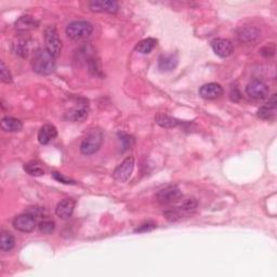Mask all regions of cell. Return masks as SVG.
Here are the masks:
<instances>
[{
    "label": "cell",
    "mask_w": 277,
    "mask_h": 277,
    "mask_svg": "<svg viewBox=\"0 0 277 277\" xmlns=\"http://www.w3.org/2000/svg\"><path fill=\"white\" fill-rule=\"evenodd\" d=\"M45 43L46 49L51 56L58 58L62 51V40H61L59 33L55 26H48L45 30Z\"/></svg>",
    "instance_id": "5"
},
{
    "label": "cell",
    "mask_w": 277,
    "mask_h": 277,
    "mask_svg": "<svg viewBox=\"0 0 277 277\" xmlns=\"http://www.w3.org/2000/svg\"><path fill=\"white\" fill-rule=\"evenodd\" d=\"M89 9L92 12L98 13H111L115 15L119 10V5L117 2H113V0H93V2L88 3Z\"/></svg>",
    "instance_id": "10"
},
{
    "label": "cell",
    "mask_w": 277,
    "mask_h": 277,
    "mask_svg": "<svg viewBox=\"0 0 277 277\" xmlns=\"http://www.w3.org/2000/svg\"><path fill=\"white\" fill-rule=\"evenodd\" d=\"M66 35L73 40H83L89 37L93 32V26L86 21H75L67 25Z\"/></svg>",
    "instance_id": "4"
},
{
    "label": "cell",
    "mask_w": 277,
    "mask_h": 277,
    "mask_svg": "<svg viewBox=\"0 0 277 277\" xmlns=\"http://www.w3.org/2000/svg\"><path fill=\"white\" fill-rule=\"evenodd\" d=\"M74 209H75V200L72 198H65L58 204L56 213L59 218L66 220L72 217Z\"/></svg>",
    "instance_id": "15"
},
{
    "label": "cell",
    "mask_w": 277,
    "mask_h": 277,
    "mask_svg": "<svg viewBox=\"0 0 277 277\" xmlns=\"http://www.w3.org/2000/svg\"><path fill=\"white\" fill-rule=\"evenodd\" d=\"M157 225L153 222H145L143 224H141L138 228H136V233H145V232H150L153 231V229L156 227Z\"/></svg>",
    "instance_id": "28"
},
{
    "label": "cell",
    "mask_w": 277,
    "mask_h": 277,
    "mask_svg": "<svg viewBox=\"0 0 277 277\" xmlns=\"http://www.w3.org/2000/svg\"><path fill=\"white\" fill-rule=\"evenodd\" d=\"M58 136L57 128L51 124H46L38 131V141L40 144L47 145L49 144L52 140H55Z\"/></svg>",
    "instance_id": "16"
},
{
    "label": "cell",
    "mask_w": 277,
    "mask_h": 277,
    "mask_svg": "<svg viewBox=\"0 0 277 277\" xmlns=\"http://www.w3.org/2000/svg\"><path fill=\"white\" fill-rule=\"evenodd\" d=\"M89 116V109L86 105H80L65 113L64 118L72 123H83Z\"/></svg>",
    "instance_id": "13"
},
{
    "label": "cell",
    "mask_w": 277,
    "mask_h": 277,
    "mask_svg": "<svg viewBox=\"0 0 277 277\" xmlns=\"http://www.w3.org/2000/svg\"><path fill=\"white\" fill-rule=\"evenodd\" d=\"M0 125H2L3 130L7 132H19L23 129L22 121L15 117H4Z\"/></svg>",
    "instance_id": "19"
},
{
    "label": "cell",
    "mask_w": 277,
    "mask_h": 277,
    "mask_svg": "<svg viewBox=\"0 0 277 277\" xmlns=\"http://www.w3.org/2000/svg\"><path fill=\"white\" fill-rule=\"evenodd\" d=\"M53 178H55L57 181L61 182V183H64V184H75V182L70 180V179H66L65 177H63L62 174L59 173V172H53L52 173Z\"/></svg>",
    "instance_id": "29"
},
{
    "label": "cell",
    "mask_w": 277,
    "mask_h": 277,
    "mask_svg": "<svg viewBox=\"0 0 277 277\" xmlns=\"http://www.w3.org/2000/svg\"><path fill=\"white\" fill-rule=\"evenodd\" d=\"M246 92L251 99L263 100L268 96L269 89L267 85L265 83H263L262 80L254 79L247 85Z\"/></svg>",
    "instance_id": "8"
},
{
    "label": "cell",
    "mask_w": 277,
    "mask_h": 277,
    "mask_svg": "<svg viewBox=\"0 0 277 277\" xmlns=\"http://www.w3.org/2000/svg\"><path fill=\"white\" fill-rule=\"evenodd\" d=\"M134 169V158L133 157H127L123 163H121L113 172V178L120 183H125L128 179L130 178V175Z\"/></svg>",
    "instance_id": "9"
},
{
    "label": "cell",
    "mask_w": 277,
    "mask_h": 277,
    "mask_svg": "<svg viewBox=\"0 0 277 277\" xmlns=\"http://www.w3.org/2000/svg\"><path fill=\"white\" fill-rule=\"evenodd\" d=\"M32 44L33 42L30 39H26V38L18 39L12 45V51L15 52V55L25 59L29 57L30 52L32 50Z\"/></svg>",
    "instance_id": "17"
},
{
    "label": "cell",
    "mask_w": 277,
    "mask_h": 277,
    "mask_svg": "<svg viewBox=\"0 0 277 277\" xmlns=\"http://www.w3.org/2000/svg\"><path fill=\"white\" fill-rule=\"evenodd\" d=\"M32 65L34 72L39 75H50L56 71V58L51 56L47 49H37L34 52Z\"/></svg>",
    "instance_id": "1"
},
{
    "label": "cell",
    "mask_w": 277,
    "mask_h": 277,
    "mask_svg": "<svg viewBox=\"0 0 277 277\" xmlns=\"http://www.w3.org/2000/svg\"><path fill=\"white\" fill-rule=\"evenodd\" d=\"M38 25H39L38 21H36L33 17L23 16L16 22V29L18 32L25 33V32H30L37 29Z\"/></svg>",
    "instance_id": "18"
},
{
    "label": "cell",
    "mask_w": 277,
    "mask_h": 277,
    "mask_svg": "<svg viewBox=\"0 0 277 277\" xmlns=\"http://www.w3.org/2000/svg\"><path fill=\"white\" fill-rule=\"evenodd\" d=\"M157 46V40L155 38H146V39H143L142 42H140L137 47H136V50L140 53H142V55H148V53H151L155 47Z\"/></svg>",
    "instance_id": "22"
},
{
    "label": "cell",
    "mask_w": 277,
    "mask_h": 277,
    "mask_svg": "<svg viewBox=\"0 0 277 277\" xmlns=\"http://www.w3.org/2000/svg\"><path fill=\"white\" fill-rule=\"evenodd\" d=\"M240 99H241V94L237 89H235L234 91L231 92V100L234 101V102H238Z\"/></svg>",
    "instance_id": "31"
},
{
    "label": "cell",
    "mask_w": 277,
    "mask_h": 277,
    "mask_svg": "<svg viewBox=\"0 0 277 277\" xmlns=\"http://www.w3.org/2000/svg\"><path fill=\"white\" fill-rule=\"evenodd\" d=\"M13 226L20 232L31 233L37 226V219L29 212L20 214L13 220Z\"/></svg>",
    "instance_id": "7"
},
{
    "label": "cell",
    "mask_w": 277,
    "mask_h": 277,
    "mask_svg": "<svg viewBox=\"0 0 277 277\" xmlns=\"http://www.w3.org/2000/svg\"><path fill=\"white\" fill-rule=\"evenodd\" d=\"M196 207H197V201L194 198H188L179 207L169 208L164 212V215L169 221L175 222L182 220L184 217H190L196 210Z\"/></svg>",
    "instance_id": "2"
},
{
    "label": "cell",
    "mask_w": 277,
    "mask_h": 277,
    "mask_svg": "<svg viewBox=\"0 0 277 277\" xmlns=\"http://www.w3.org/2000/svg\"><path fill=\"white\" fill-rule=\"evenodd\" d=\"M103 142V133L99 129H92L80 144V152L86 156L96 154Z\"/></svg>",
    "instance_id": "3"
},
{
    "label": "cell",
    "mask_w": 277,
    "mask_h": 277,
    "mask_svg": "<svg viewBox=\"0 0 277 277\" xmlns=\"http://www.w3.org/2000/svg\"><path fill=\"white\" fill-rule=\"evenodd\" d=\"M24 170L30 175H33V177H42V175L45 174L44 168L37 161H31V163L25 164Z\"/></svg>",
    "instance_id": "24"
},
{
    "label": "cell",
    "mask_w": 277,
    "mask_h": 277,
    "mask_svg": "<svg viewBox=\"0 0 277 277\" xmlns=\"http://www.w3.org/2000/svg\"><path fill=\"white\" fill-rule=\"evenodd\" d=\"M156 199L161 205H174L182 199V192L177 185H169L156 194Z\"/></svg>",
    "instance_id": "6"
},
{
    "label": "cell",
    "mask_w": 277,
    "mask_h": 277,
    "mask_svg": "<svg viewBox=\"0 0 277 277\" xmlns=\"http://www.w3.org/2000/svg\"><path fill=\"white\" fill-rule=\"evenodd\" d=\"M16 246V239L13 235L8 232H3L2 239H0V249L4 252H8Z\"/></svg>",
    "instance_id": "23"
},
{
    "label": "cell",
    "mask_w": 277,
    "mask_h": 277,
    "mask_svg": "<svg viewBox=\"0 0 277 277\" xmlns=\"http://www.w3.org/2000/svg\"><path fill=\"white\" fill-rule=\"evenodd\" d=\"M260 37V32L254 28L241 29L238 32V39L244 43H254Z\"/></svg>",
    "instance_id": "21"
},
{
    "label": "cell",
    "mask_w": 277,
    "mask_h": 277,
    "mask_svg": "<svg viewBox=\"0 0 277 277\" xmlns=\"http://www.w3.org/2000/svg\"><path fill=\"white\" fill-rule=\"evenodd\" d=\"M199 96L206 100H215L223 96V88L221 85L210 83L200 87Z\"/></svg>",
    "instance_id": "12"
},
{
    "label": "cell",
    "mask_w": 277,
    "mask_h": 277,
    "mask_svg": "<svg viewBox=\"0 0 277 277\" xmlns=\"http://www.w3.org/2000/svg\"><path fill=\"white\" fill-rule=\"evenodd\" d=\"M38 228L42 233H44L46 235H50V234H52L53 232H55L56 223L53 221H51V220H44L42 222H39Z\"/></svg>",
    "instance_id": "25"
},
{
    "label": "cell",
    "mask_w": 277,
    "mask_h": 277,
    "mask_svg": "<svg viewBox=\"0 0 277 277\" xmlns=\"http://www.w3.org/2000/svg\"><path fill=\"white\" fill-rule=\"evenodd\" d=\"M179 64L178 53H169L161 56L158 60V69L160 72H171Z\"/></svg>",
    "instance_id": "14"
},
{
    "label": "cell",
    "mask_w": 277,
    "mask_h": 277,
    "mask_svg": "<svg viewBox=\"0 0 277 277\" xmlns=\"http://www.w3.org/2000/svg\"><path fill=\"white\" fill-rule=\"evenodd\" d=\"M155 121H156L157 125H159L163 128H166V129H170V128H177V127L184 124L183 121H180L178 119L168 116V115L161 114V113L157 114L156 116H155Z\"/></svg>",
    "instance_id": "20"
},
{
    "label": "cell",
    "mask_w": 277,
    "mask_h": 277,
    "mask_svg": "<svg viewBox=\"0 0 277 277\" xmlns=\"http://www.w3.org/2000/svg\"><path fill=\"white\" fill-rule=\"evenodd\" d=\"M211 48L215 55L223 59L231 57L232 53L234 52V47L232 42H229L228 39L224 38L213 39L211 42Z\"/></svg>",
    "instance_id": "11"
},
{
    "label": "cell",
    "mask_w": 277,
    "mask_h": 277,
    "mask_svg": "<svg viewBox=\"0 0 277 277\" xmlns=\"http://www.w3.org/2000/svg\"><path fill=\"white\" fill-rule=\"evenodd\" d=\"M275 111L276 110H273V109H271V107H268L267 105H264L259 109L258 117L261 119H264V120H271L275 116Z\"/></svg>",
    "instance_id": "26"
},
{
    "label": "cell",
    "mask_w": 277,
    "mask_h": 277,
    "mask_svg": "<svg viewBox=\"0 0 277 277\" xmlns=\"http://www.w3.org/2000/svg\"><path fill=\"white\" fill-rule=\"evenodd\" d=\"M120 141L123 142L124 143V147L128 148V147H130L131 146V142H133V139L129 136H127V134H120Z\"/></svg>",
    "instance_id": "30"
},
{
    "label": "cell",
    "mask_w": 277,
    "mask_h": 277,
    "mask_svg": "<svg viewBox=\"0 0 277 277\" xmlns=\"http://www.w3.org/2000/svg\"><path fill=\"white\" fill-rule=\"evenodd\" d=\"M0 78H2L3 83L5 84H11L12 83V75L8 67L6 66L4 61L0 62Z\"/></svg>",
    "instance_id": "27"
}]
</instances>
